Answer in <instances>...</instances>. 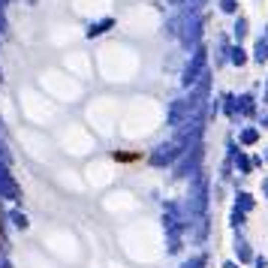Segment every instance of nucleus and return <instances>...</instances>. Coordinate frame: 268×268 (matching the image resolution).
Segmentation results:
<instances>
[{"mask_svg": "<svg viewBox=\"0 0 268 268\" xmlns=\"http://www.w3.org/2000/svg\"><path fill=\"white\" fill-rule=\"evenodd\" d=\"M115 160H121V163H136L139 154H115Z\"/></svg>", "mask_w": 268, "mask_h": 268, "instance_id": "nucleus-1", "label": "nucleus"}]
</instances>
